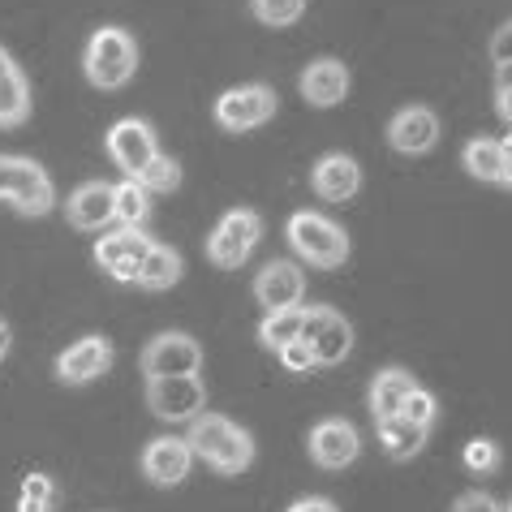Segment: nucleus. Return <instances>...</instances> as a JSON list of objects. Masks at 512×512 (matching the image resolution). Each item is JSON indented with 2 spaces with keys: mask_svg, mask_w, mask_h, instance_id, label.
I'll return each mask as SVG.
<instances>
[{
  "mask_svg": "<svg viewBox=\"0 0 512 512\" xmlns=\"http://www.w3.org/2000/svg\"><path fill=\"white\" fill-rule=\"evenodd\" d=\"M186 444L198 461H207L216 474H246V469L254 465V439L250 431H241V426L233 418H224V414H198L190 422V431H186Z\"/></svg>",
  "mask_w": 512,
  "mask_h": 512,
  "instance_id": "nucleus-1",
  "label": "nucleus"
},
{
  "mask_svg": "<svg viewBox=\"0 0 512 512\" xmlns=\"http://www.w3.org/2000/svg\"><path fill=\"white\" fill-rule=\"evenodd\" d=\"M138 69V39L125 26H99L82 52V74L95 91H121Z\"/></svg>",
  "mask_w": 512,
  "mask_h": 512,
  "instance_id": "nucleus-2",
  "label": "nucleus"
},
{
  "mask_svg": "<svg viewBox=\"0 0 512 512\" xmlns=\"http://www.w3.org/2000/svg\"><path fill=\"white\" fill-rule=\"evenodd\" d=\"M284 237H289L297 259L319 267V272H332V267H340L349 259V233L340 229L336 220L319 216V211H297V216H289Z\"/></svg>",
  "mask_w": 512,
  "mask_h": 512,
  "instance_id": "nucleus-3",
  "label": "nucleus"
},
{
  "mask_svg": "<svg viewBox=\"0 0 512 512\" xmlns=\"http://www.w3.org/2000/svg\"><path fill=\"white\" fill-rule=\"evenodd\" d=\"M0 198L13 203L22 216H48L56 203L52 177L26 155H0Z\"/></svg>",
  "mask_w": 512,
  "mask_h": 512,
  "instance_id": "nucleus-4",
  "label": "nucleus"
},
{
  "mask_svg": "<svg viewBox=\"0 0 512 512\" xmlns=\"http://www.w3.org/2000/svg\"><path fill=\"white\" fill-rule=\"evenodd\" d=\"M263 241V216L250 207H237V211H224L220 224L211 229L207 237V259L224 267V272H233L254 254V246Z\"/></svg>",
  "mask_w": 512,
  "mask_h": 512,
  "instance_id": "nucleus-5",
  "label": "nucleus"
},
{
  "mask_svg": "<svg viewBox=\"0 0 512 512\" xmlns=\"http://www.w3.org/2000/svg\"><path fill=\"white\" fill-rule=\"evenodd\" d=\"M147 409L160 422H194L198 414H207V388L198 375L147 379Z\"/></svg>",
  "mask_w": 512,
  "mask_h": 512,
  "instance_id": "nucleus-6",
  "label": "nucleus"
},
{
  "mask_svg": "<svg viewBox=\"0 0 512 512\" xmlns=\"http://www.w3.org/2000/svg\"><path fill=\"white\" fill-rule=\"evenodd\" d=\"M276 117V91L263 82H246L216 99V125L229 134H250Z\"/></svg>",
  "mask_w": 512,
  "mask_h": 512,
  "instance_id": "nucleus-7",
  "label": "nucleus"
},
{
  "mask_svg": "<svg viewBox=\"0 0 512 512\" xmlns=\"http://www.w3.org/2000/svg\"><path fill=\"white\" fill-rule=\"evenodd\" d=\"M142 375L147 379H168V375H198L203 371V345L190 332H160L142 349Z\"/></svg>",
  "mask_w": 512,
  "mask_h": 512,
  "instance_id": "nucleus-8",
  "label": "nucleus"
},
{
  "mask_svg": "<svg viewBox=\"0 0 512 512\" xmlns=\"http://www.w3.org/2000/svg\"><path fill=\"white\" fill-rule=\"evenodd\" d=\"M302 340L315 353V366H340L353 349V323L332 306H310L302 323Z\"/></svg>",
  "mask_w": 512,
  "mask_h": 512,
  "instance_id": "nucleus-9",
  "label": "nucleus"
},
{
  "mask_svg": "<svg viewBox=\"0 0 512 512\" xmlns=\"http://www.w3.org/2000/svg\"><path fill=\"white\" fill-rule=\"evenodd\" d=\"M108 155H112V164L121 168L125 177H142L147 173V164L160 155V142H155V130L147 121H138V117H125V121H117L108 130Z\"/></svg>",
  "mask_w": 512,
  "mask_h": 512,
  "instance_id": "nucleus-10",
  "label": "nucleus"
},
{
  "mask_svg": "<svg viewBox=\"0 0 512 512\" xmlns=\"http://www.w3.org/2000/svg\"><path fill=\"white\" fill-rule=\"evenodd\" d=\"M306 448H310V461H315L319 469H345V465L358 461L362 435L349 418H323V422L310 426Z\"/></svg>",
  "mask_w": 512,
  "mask_h": 512,
  "instance_id": "nucleus-11",
  "label": "nucleus"
},
{
  "mask_svg": "<svg viewBox=\"0 0 512 512\" xmlns=\"http://www.w3.org/2000/svg\"><path fill=\"white\" fill-rule=\"evenodd\" d=\"M306 297V272L293 259H272L254 276V302L267 306V315L276 310H297Z\"/></svg>",
  "mask_w": 512,
  "mask_h": 512,
  "instance_id": "nucleus-12",
  "label": "nucleus"
},
{
  "mask_svg": "<svg viewBox=\"0 0 512 512\" xmlns=\"http://www.w3.org/2000/svg\"><path fill=\"white\" fill-rule=\"evenodd\" d=\"M147 250H151V237H147V233H138V229H117V233H108V237L95 241V263L104 267L112 280L134 284L142 259H147Z\"/></svg>",
  "mask_w": 512,
  "mask_h": 512,
  "instance_id": "nucleus-13",
  "label": "nucleus"
},
{
  "mask_svg": "<svg viewBox=\"0 0 512 512\" xmlns=\"http://www.w3.org/2000/svg\"><path fill=\"white\" fill-rule=\"evenodd\" d=\"M190 465H194V452L186 439H177V435H160L142 448V474H147V482H155V487H181V482L190 478Z\"/></svg>",
  "mask_w": 512,
  "mask_h": 512,
  "instance_id": "nucleus-14",
  "label": "nucleus"
},
{
  "mask_svg": "<svg viewBox=\"0 0 512 512\" xmlns=\"http://www.w3.org/2000/svg\"><path fill=\"white\" fill-rule=\"evenodd\" d=\"M108 366H112L108 340L104 336H82L56 358V379L69 383V388H82V383H95L99 375H108Z\"/></svg>",
  "mask_w": 512,
  "mask_h": 512,
  "instance_id": "nucleus-15",
  "label": "nucleus"
},
{
  "mask_svg": "<svg viewBox=\"0 0 512 512\" xmlns=\"http://www.w3.org/2000/svg\"><path fill=\"white\" fill-rule=\"evenodd\" d=\"M439 142V117L426 104H409L388 121V147L401 155H426Z\"/></svg>",
  "mask_w": 512,
  "mask_h": 512,
  "instance_id": "nucleus-16",
  "label": "nucleus"
},
{
  "mask_svg": "<svg viewBox=\"0 0 512 512\" xmlns=\"http://www.w3.org/2000/svg\"><path fill=\"white\" fill-rule=\"evenodd\" d=\"M65 220L82 233L104 229V224L117 220V190H112L108 181H82L65 203Z\"/></svg>",
  "mask_w": 512,
  "mask_h": 512,
  "instance_id": "nucleus-17",
  "label": "nucleus"
},
{
  "mask_svg": "<svg viewBox=\"0 0 512 512\" xmlns=\"http://www.w3.org/2000/svg\"><path fill=\"white\" fill-rule=\"evenodd\" d=\"M310 190H315L319 198H327V203H349V198L362 190L358 160L345 155V151H327L323 160L310 168Z\"/></svg>",
  "mask_w": 512,
  "mask_h": 512,
  "instance_id": "nucleus-18",
  "label": "nucleus"
},
{
  "mask_svg": "<svg viewBox=\"0 0 512 512\" xmlns=\"http://www.w3.org/2000/svg\"><path fill=\"white\" fill-rule=\"evenodd\" d=\"M461 164L474 181H487V186L512 190V151L495 138H469L461 147Z\"/></svg>",
  "mask_w": 512,
  "mask_h": 512,
  "instance_id": "nucleus-19",
  "label": "nucleus"
},
{
  "mask_svg": "<svg viewBox=\"0 0 512 512\" xmlns=\"http://www.w3.org/2000/svg\"><path fill=\"white\" fill-rule=\"evenodd\" d=\"M349 95V69L336 56H319L302 69V99L310 108H336Z\"/></svg>",
  "mask_w": 512,
  "mask_h": 512,
  "instance_id": "nucleus-20",
  "label": "nucleus"
},
{
  "mask_svg": "<svg viewBox=\"0 0 512 512\" xmlns=\"http://www.w3.org/2000/svg\"><path fill=\"white\" fill-rule=\"evenodd\" d=\"M26 117H31V82L18 61L0 48V130H18Z\"/></svg>",
  "mask_w": 512,
  "mask_h": 512,
  "instance_id": "nucleus-21",
  "label": "nucleus"
},
{
  "mask_svg": "<svg viewBox=\"0 0 512 512\" xmlns=\"http://www.w3.org/2000/svg\"><path fill=\"white\" fill-rule=\"evenodd\" d=\"M414 388H418V379L409 375V371H401V366H388V371H379L375 383H371V414H375V422L401 414L405 396L414 392Z\"/></svg>",
  "mask_w": 512,
  "mask_h": 512,
  "instance_id": "nucleus-22",
  "label": "nucleus"
},
{
  "mask_svg": "<svg viewBox=\"0 0 512 512\" xmlns=\"http://www.w3.org/2000/svg\"><path fill=\"white\" fill-rule=\"evenodd\" d=\"M177 280H181V254L173 246L151 241V250H147V259H142L134 284L138 289H147V293H164V289H173Z\"/></svg>",
  "mask_w": 512,
  "mask_h": 512,
  "instance_id": "nucleus-23",
  "label": "nucleus"
},
{
  "mask_svg": "<svg viewBox=\"0 0 512 512\" xmlns=\"http://www.w3.org/2000/svg\"><path fill=\"white\" fill-rule=\"evenodd\" d=\"M375 431H379V448L388 452L392 461H414L426 444V426H414L405 418H383V422H375Z\"/></svg>",
  "mask_w": 512,
  "mask_h": 512,
  "instance_id": "nucleus-24",
  "label": "nucleus"
},
{
  "mask_svg": "<svg viewBox=\"0 0 512 512\" xmlns=\"http://www.w3.org/2000/svg\"><path fill=\"white\" fill-rule=\"evenodd\" d=\"M302 323H306V306H297V310H276V315H267V319L259 323V340H263V349L280 353L284 345L302 340Z\"/></svg>",
  "mask_w": 512,
  "mask_h": 512,
  "instance_id": "nucleus-25",
  "label": "nucleus"
},
{
  "mask_svg": "<svg viewBox=\"0 0 512 512\" xmlns=\"http://www.w3.org/2000/svg\"><path fill=\"white\" fill-rule=\"evenodd\" d=\"M112 190H117V220L125 229H138V224L151 216V194L142 190V181H134V177H125L121 186H112Z\"/></svg>",
  "mask_w": 512,
  "mask_h": 512,
  "instance_id": "nucleus-26",
  "label": "nucleus"
},
{
  "mask_svg": "<svg viewBox=\"0 0 512 512\" xmlns=\"http://www.w3.org/2000/svg\"><path fill=\"white\" fill-rule=\"evenodd\" d=\"M142 181V190H147V194H173L177 186H181V164L173 160V155H155V160L147 164V173H142L138 177Z\"/></svg>",
  "mask_w": 512,
  "mask_h": 512,
  "instance_id": "nucleus-27",
  "label": "nucleus"
},
{
  "mask_svg": "<svg viewBox=\"0 0 512 512\" xmlns=\"http://www.w3.org/2000/svg\"><path fill=\"white\" fill-rule=\"evenodd\" d=\"M250 13L259 18L263 26H293L297 18L306 13V0H250Z\"/></svg>",
  "mask_w": 512,
  "mask_h": 512,
  "instance_id": "nucleus-28",
  "label": "nucleus"
},
{
  "mask_svg": "<svg viewBox=\"0 0 512 512\" xmlns=\"http://www.w3.org/2000/svg\"><path fill=\"white\" fill-rule=\"evenodd\" d=\"M461 461H465V469L469 474H495L500 469V461H504V452H500V444L495 439H469L465 444V452H461Z\"/></svg>",
  "mask_w": 512,
  "mask_h": 512,
  "instance_id": "nucleus-29",
  "label": "nucleus"
},
{
  "mask_svg": "<svg viewBox=\"0 0 512 512\" xmlns=\"http://www.w3.org/2000/svg\"><path fill=\"white\" fill-rule=\"evenodd\" d=\"M396 418H405V422L426 426V431H431V422L439 418V401H435V392H426L422 383H418V388L405 396V405H401V414H396Z\"/></svg>",
  "mask_w": 512,
  "mask_h": 512,
  "instance_id": "nucleus-30",
  "label": "nucleus"
},
{
  "mask_svg": "<svg viewBox=\"0 0 512 512\" xmlns=\"http://www.w3.org/2000/svg\"><path fill=\"white\" fill-rule=\"evenodd\" d=\"M56 500V482L48 474H31L22 482V500H18V512H48Z\"/></svg>",
  "mask_w": 512,
  "mask_h": 512,
  "instance_id": "nucleus-31",
  "label": "nucleus"
},
{
  "mask_svg": "<svg viewBox=\"0 0 512 512\" xmlns=\"http://www.w3.org/2000/svg\"><path fill=\"white\" fill-rule=\"evenodd\" d=\"M276 358L284 362V371H289V375H306L310 366H315V353H310L306 340H293V345H284Z\"/></svg>",
  "mask_w": 512,
  "mask_h": 512,
  "instance_id": "nucleus-32",
  "label": "nucleus"
},
{
  "mask_svg": "<svg viewBox=\"0 0 512 512\" xmlns=\"http://www.w3.org/2000/svg\"><path fill=\"white\" fill-rule=\"evenodd\" d=\"M495 112L512 125V65H495Z\"/></svg>",
  "mask_w": 512,
  "mask_h": 512,
  "instance_id": "nucleus-33",
  "label": "nucleus"
},
{
  "mask_svg": "<svg viewBox=\"0 0 512 512\" xmlns=\"http://www.w3.org/2000/svg\"><path fill=\"white\" fill-rule=\"evenodd\" d=\"M491 61L495 65H512V18L495 31V39H491Z\"/></svg>",
  "mask_w": 512,
  "mask_h": 512,
  "instance_id": "nucleus-34",
  "label": "nucleus"
},
{
  "mask_svg": "<svg viewBox=\"0 0 512 512\" xmlns=\"http://www.w3.org/2000/svg\"><path fill=\"white\" fill-rule=\"evenodd\" d=\"M452 512H504L500 504L491 500V495H482V491H465L457 504H452Z\"/></svg>",
  "mask_w": 512,
  "mask_h": 512,
  "instance_id": "nucleus-35",
  "label": "nucleus"
},
{
  "mask_svg": "<svg viewBox=\"0 0 512 512\" xmlns=\"http://www.w3.org/2000/svg\"><path fill=\"white\" fill-rule=\"evenodd\" d=\"M284 512H340V508L327 500V495H302V500H293Z\"/></svg>",
  "mask_w": 512,
  "mask_h": 512,
  "instance_id": "nucleus-36",
  "label": "nucleus"
},
{
  "mask_svg": "<svg viewBox=\"0 0 512 512\" xmlns=\"http://www.w3.org/2000/svg\"><path fill=\"white\" fill-rule=\"evenodd\" d=\"M5 353H9V323L0 319V362H5Z\"/></svg>",
  "mask_w": 512,
  "mask_h": 512,
  "instance_id": "nucleus-37",
  "label": "nucleus"
},
{
  "mask_svg": "<svg viewBox=\"0 0 512 512\" xmlns=\"http://www.w3.org/2000/svg\"><path fill=\"white\" fill-rule=\"evenodd\" d=\"M504 147H508V151H512V125H508V138H504Z\"/></svg>",
  "mask_w": 512,
  "mask_h": 512,
  "instance_id": "nucleus-38",
  "label": "nucleus"
},
{
  "mask_svg": "<svg viewBox=\"0 0 512 512\" xmlns=\"http://www.w3.org/2000/svg\"><path fill=\"white\" fill-rule=\"evenodd\" d=\"M508 512H512V504H508Z\"/></svg>",
  "mask_w": 512,
  "mask_h": 512,
  "instance_id": "nucleus-39",
  "label": "nucleus"
}]
</instances>
